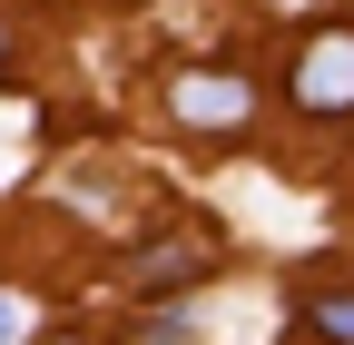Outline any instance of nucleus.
Returning a JSON list of instances; mask_svg holds the SVG:
<instances>
[{
  "label": "nucleus",
  "instance_id": "obj_1",
  "mask_svg": "<svg viewBox=\"0 0 354 345\" xmlns=\"http://www.w3.org/2000/svg\"><path fill=\"white\" fill-rule=\"evenodd\" d=\"M295 109L305 118H354V20H335V30H315L295 50Z\"/></svg>",
  "mask_w": 354,
  "mask_h": 345
},
{
  "label": "nucleus",
  "instance_id": "obj_2",
  "mask_svg": "<svg viewBox=\"0 0 354 345\" xmlns=\"http://www.w3.org/2000/svg\"><path fill=\"white\" fill-rule=\"evenodd\" d=\"M167 109L187 128H246L256 118V79L246 69H187V79H167Z\"/></svg>",
  "mask_w": 354,
  "mask_h": 345
},
{
  "label": "nucleus",
  "instance_id": "obj_3",
  "mask_svg": "<svg viewBox=\"0 0 354 345\" xmlns=\"http://www.w3.org/2000/svg\"><path fill=\"white\" fill-rule=\"evenodd\" d=\"M128 276H138V286H197L207 276V247H148Z\"/></svg>",
  "mask_w": 354,
  "mask_h": 345
},
{
  "label": "nucleus",
  "instance_id": "obj_4",
  "mask_svg": "<svg viewBox=\"0 0 354 345\" xmlns=\"http://www.w3.org/2000/svg\"><path fill=\"white\" fill-rule=\"evenodd\" d=\"M305 335L354 345V286H335V296H305Z\"/></svg>",
  "mask_w": 354,
  "mask_h": 345
},
{
  "label": "nucleus",
  "instance_id": "obj_5",
  "mask_svg": "<svg viewBox=\"0 0 354 345\" xmlns=\"http://www.w3.org/2000/svg\"><path fill=\"white\" fill-rule=\"evenodd\" d=\"M187 335H197L187 306H158V316H148V345H187Z\"/></svg>",
  "mask_w": 354,
  "mask_h": 345
},
{
  "label": "nucleus",
  "instance_id": "obj_6",
  "mask_svg": "<svg viewBox=\"0 0 354 345\" xmlns=\"http://www.w3.org/2000/svg\"><path fill=\"white\" fill-rule=\"evenodd\" d=\"M30 335V296H10V286H0V345H20Z\"/></svg>",
  "mask_w": 354,
  "mask_h": 345
},
{
  "label": "nucleus",
  "instance_id": "obj_7",
  "mask_svg": "<svg viewBox=\"0 0 354 345\" xmlns=\"http://www.w3.org/2000/svg\"><path fill=\"white\" fill-rule=\"evenodd\" d=\"M50 345H88V335H50Z\"/></svg>",
  "mask_w": 354,
  "mask_h": 345
},
{
  "label": "nucleus",
  "instance_id": "obj_8",
  "mask_svg": "<svg viewBox=\"0 0 354 345\" xmlns=\"http://www.w3.org/2000/svg\"><path fill=\"white\" fill-rule=\"evenodd\" d=\"M0 50H10V30H0Z\"/></svg>",
  "mask_w": 354,
  "mask_h": 345
}]
</instances>
